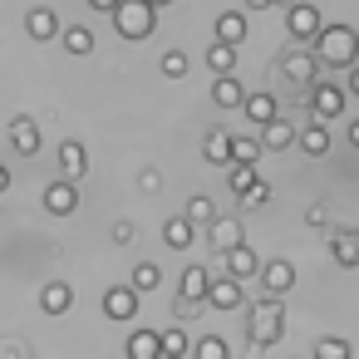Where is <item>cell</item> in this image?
Segmentation results:
<instances>
[{
    "mask_svg": "<svg viewBox=\"0 0 359 359\" xmlns=\"http://www.w3.org/2000/svg\"><path fill=\"white\" fill-rule=\"evenodd\" d=\"M89 6H94V11H114V6H118V0H89Z\"/></svg>",
    "mask_w": 359,
    "mask_h": 359,
    "instance_id": "obj_43",
    "label": "cell"
},
{
    "mask_svg": "<svg viewBox=\"0 0 359 359\" xmlns=\"http://www.w3.org/2000/svg\"><path fill=\"white\" fill-rule=\"evenodd\" d=\"M163 74H168V79H182V74H187V55H182V50H168V55H163Z\"/></svg>",
    "mask_w": 359,
    "mask_h": 359,
    "instance_id": "obj_35",
    "label": "cell"
},
{
    "mask_svg": "<svg viewBox=\"0 0 359 359\" xmlns=\"http://www.w3.org/2000/svg\"><path fill=\"white\" fill-rule=\"evenodd\" d=\"M138 187H143V192H158V187H163L158 168H143V172H138Z\"/></svg>",
    "mask_w": 359,
    "mask_h": 359,
    "instance_id": "obj_38",
    "label": "cell"
},
{
    "mask_svg": "<svg viewBox=\"0 0 359 359\" xmlns=\"http://www.w3.org/2000/svg\"><path fill=\"white\" fill-rule=\"evenodd\" d=\"M109 15H114V25H118L123 40H148L153 20H158V6H153V0H118Z\"/></svg>",
    "mask_w": 359,
    "mask_h": 359,
    "instance_id": "obj_3",
    "label": "cell"
},
{
    "mask_svg": "<svg viewBox=\"0 0 359 359\" xmlns=\"http://www.w3.org/2000/svg\"><path fill=\"white\" fill-rule=\"evenodd\" d=\"M256 276H261L266 295H285L295 285V266L290 261H266V266H256Z\"/></svg>",
    "mask_w": 359,
    "mask_h": 359,
    "instance_id": "obj_8",
    "label": "cell"
},
{
    "mask_svg": "<svg viewBox=\"0 0 359 359\" xmlns=\"http://www.w3.org/2000/svg\"><path fill=\"white\" fill-rule=\"evenodd\" d=\"M251 177H256V163H231V192H241Z\"/></svg>",
    "mask_w": 359,
    "mask_h": 359,
    "instance_id": "obj_36",
    "label": "cell"
},
{
    "mask_svg": "<svg viewBox=\"0 0 359 359\" xmlns=\"http://www.w3.org/2000/svg\"><path fill=\"white\" fill-rule=\"evenodd\" d=\"M187 349H192V354H202V359H222V354H226V339H222V334H202V339H197V344H187Z\"/></svg>",
    "mask_w": 359,
    "mask_h": 359,
    "instance_id": "obj_34",
    "label": "cell"
},
{
    "mask_svg": "<svg viewBox=\"0 0 359 359\" xmlns=\"http://www.w3.org/2000/svg\"><path fill=\"white\" fill-rule=\"evenodd\" d=\"M104 315L109 320H133L138 315V290L133 285H109L104 290Z\"/></svg>",
    "mask_w": 359,
    "mask_h": 359,
    "instance_id": "obj_7",
    "label": "cell"
},
{
    "mask_svg": "<svg viewBox=\"0 0 359 359\" xmlns=\"http://www.w3.org/2000/svg\"><path fill=\"white\" fill-rule=\"evenodd\" d=\"M344 94H354V99H359V65H349V89H344Z\"/></svg>",
    "mask_w": 359,
    "mask_h": 359,
    "instance_id": "obj_41",
    "label": "cell"
},
{
    "mask_svg": "<svg viewBox=\"0 0 359 359\" xmlns=\"http://www.w3.org/2000/svg\"><path fill=\"white\" fill-rule=\"evenodd\" d=\"M349 143H354V148H359V118H354V123H349Z\"/></svg>",
    "mask_w": 359,
    "mask_h": 359,
    "instance_id": "obj_44",
    "label": "cell"
},
{
    "mask_svg": "<svg viewBox=\"0 0 359 359\" xmlns=\"http://www.w3.org/2000/svg\"><path fill=\"white\" fill-rule=\"evenodd\" d=\"M241 94H246V84H241V79L217 74V84H212V104H217V109H236V104H241Z\"/></svg>",
    "mask_w": 359,
    "mask_h": 359,
    "instance_id": "obj_21",
    "label": "cell"
},
{
    "mask_svg": "<svg viewBox=\"0 0 359 359\" xmlns=\"http://www.w3.org/2000/svg\"><path fill=\"white\" fill-rule=\"evenodd\" d=\"M285 30H290V40H310L315 30H320V11L315 6H305V0H290V6H285Z\"/></svg>",
    "mask_w": 359,
    "mask_h": 359,
    "instance_id": "obj_5",
    "label": "cell"
},
{
    "mask_svg": "<svg viewBox=\"0 0 359 359\" xmlns=\"http://www.w3.org/2000/svg\"><path fill=\"white\" fill-rule=\"evenodd\" d=\"M25 35H30V40H60V15H55L50 6H35V11L25 15Z\"/></svg>",
    "mask_w": 359,
    "mask_h": 359,
    "instance_id": "obj_11",
    "label": "cell"
},
{
    "mask_svg": "<svg viewBox=\"0 0 359 359\" xmlns=\"http://www.w3.org/2000/svg\"><path fill=\"white\" fill-rule=\"evenodd\" d=\"M128 285H133L138 295H148V290H158V285H163V271H158L153 261H138V266H133V276H128Z\"/></svg>",
    "mask_w": 359,
    "mask_h": 359,
    "instance_id": "obj_26",
    "label": "cell"
},
{
    "mask_svg": "<svg viewBox=\"0 0 359 359\" xmlns=\"http://www.w3.org/2000/svg\"><path fill=\"white\" fill-rule=\"evenodd\" d=\"M226 138H231V133H222V128H217V133H207V148H202V153H207V163H217V168H226V163H231Z\"/></svg>",
    "mask_w": 359,
    "mask_h": 359,
    "instance_id": "obj_29",
    "label": "cell"
},
{
    "mask_svg": "<svg viewBox=\"0 0 359 359\" xmlns=\"http://www.w3.org/2000/svg\"><path fill=\"white\" fill-rule=\"evenodd\" d=\"M226 153H231V163H256L261 158V143L256 138H226Z\"/></svg>",
    "mask_w": 359,
    "mask_h": 359,
    "instance_id": "obj_30",
    "label": "cell"
},
{
    "mask_svg": "<svg viewBox=\"0 0 359 359\" xmlns=\"http://www.w3.org/2000/svg\"><path fill=\"white\" fill-rule=\"evenodd\" d=\"M295 143L310 153V158H325L330 153V128H325V118H315V123H305L300 133H295Z\"/></svg>",
    "mask_w": 359,
    "mask_h": 359,
    "instance_id": "obj_17",
    "label": "cell"
},
{
    "mask_svg": "<svg viewBox=\"0 0 359 359\" xmlns=\"http://www.w3.org/2000/svg\"><path fill=\"white\" fill-rule=\"evenodd\" d=\"M45 207H50L55 217H69V212L79 207V187H74L69 177H65V182H50V187H45Z\"/></svg>",
    "mask_w": 359,
    "mask_h": 359,
    "instance_id": "obj_13",
    "label": "cell"
},
{
    "mask_svg": "<svg viewBox=\"0 0 359 359\" xmlns=\"http://www.w3.org/2000/svg\"><path fill=\"white\" fill-rule=\"evenodd\" d=\"M241 104H246V118H256V123H266L276 114V99L271 94H241Z\"/></svg>",
    "mask_w": 359,
    "mask_h": 359,
    "instance_id": "obj_27",
    "label": "cell"
},
{
    "mask_svg": "<svg viewBox=\"0 0 359 359\" xmlns=\"http://www.w3.org/2000/svg\"><path fill=\"white\" fill-rule=\"evenodd\" d=\"M246 6H251V11H266V6H271V0H246Z\"/></svg>",
    "mask_w": 359,
    "mask_h": 359,
    "instance_id": "obj_45",
    "label": "cell"
},
{
    "mask_svg": "<svg viewBox=\"0 0 359 359\" xmlns=\"http://www.w3.org/2000/svg\"><path fill=\"white\" fill-rule=\"evenodd\" d=\"M207 236H212L217 251H226V246L241 241V222H236V217H212V222H207Z\"/></svg>",
    "mask_w": 359,
    "mask_h": 359,
    "instance_id": "obj_18",
    "label": "cell"
},
{
    "mask_svg": "<svg viewBox=\"0 0 359 359\" xmlns=\"http://www.w3.org/2000/svg\"><path fill=\"white\" fill-rule=\"evenodd\" d=\"M202 300H207L212 310H241V305H246V290H241V280H236V276H212Z\"/></svg>",
    "mask_w": 359,
    "mask_h": 359,
    "instance_id": "obj_4",
    "label": "cell"
},
{
    "mask_svg": "<svg viewBox=\"0 0 359 359\" xmlns=\"http://www.w3.org/2000/svg\"><path fill=\"white\" fill-rule=\"evenodd\" d=\"M6 192H11V168L0 163V197H6Z\"/></svg>",
    "mask_w": 359,
    "mask_h": 359,
    "instance_id": "obj_42",
    "label": "cell"
},
{
    "mask_svg": "<svg viewBox=\"0 0 359 359\" xmlns=\"http://www.w3.org/2000/svg\"><path fill=\"white\" fill-rule=\"evenodd\" d=\"M295 143V123L290 118H280V114H271L266 123H261V148H276V153H285Z\"/></svg>",
    "mask_w": 359,
    "mask_h": 359,
    "instance_id": "obj_10",
    "label": "cell"
},
{
    "mask_svg": "<svg viewBox=\"0 0 359 359\" xmlns=\"http://www.w3.org/2000/svg\"><path fill=\"white\" fill-rule=\"evenodd\" d=\"M182 217H187L192 226H207V222L217 217V202H212V197H187V212H182Z\"/></svg>",
    "mask_w": 359,
    "mask_h": 359,
    "instance_id": "obj_28",
    "label": "cell"
},
{
    "mask_svg": "<svg viewBox=\"0 0 359 359\" xmlns=\"http://www.w3.org/2000/svg\"><path fill=\"white\" fill-rule=\"evenodd\" d=\"M207 69H212V74H231V69H236V45L212 40V45H207Z\"/></svg>",
    "mask_w": 359,
    "mask_h": 359,
    "instance_id": "obj_23",
    "label": "cell"
},
{
    "mask_svg": "<svg viewBox=\"0 0 359 359\" xmlns=\"http://www.w3.org/2000/svg\"><path fill=\"white\" fill-rule=\"evenodd\" d=\"M60 168H65V177L69 182H79V177H89V153H84V143H60Z\"/></svg>",
    "mask_w": 359,
    "mask_h": 359,
    "instance_id": "obj_15",
    "label": "cell"
},
{
    "mask_svg": "<svg viewBox=\"0 0 359 359\" xmlns=\"http://www.w3.org/2000/svg\"><path fill=\"white\" fill-rule=\"evenodd\" d=\"M158 354H187V334L172 325V330H163L158 334Z\"/></svg>",
    "mask_w": 359,
    "mask_h": 359,
    "instance_id": "obj_33",
    "label": "cell"
},
{
    "mask_svg": "<svg viewBox=\"0 0 359 359\" xmlns=\"http://www.w3.org/2000/svg\"><path fill=\"white\" fill-rule=\"evenodd\" d=\"M11 148H15L20 158L40 153V123H35V118H11Z\"/></svg>",
    "mask_w": 359,
    "mask_h": 359,
    "instance_id": "obj_12",
    "label": "cell"
},
{
    "mask_svg": "<svg viewBox=\"0 0 359 359\" xmlns=\"http://www.w3.org/2000/svg\"><path fill=\"white\" fill-rule=\"evenodd\" d=\"M280 334H285V310H280V295L256 300V305H251V349H271Z\"/></svg>",
    "mask_w": 359,
    "mask_h": 359,
    "instance_id": "obj_2",
    "label": "cell"
},
{
    "mask_svg": "<svg viewBox=\"0 0 359 359\" xmlns=\"http://www.w3.org/2000/svg\"><path fill=\"white\" fill-rule=\"evenodd\" d=\"M69 305H74V290H69L65 280H50V285L40 290V310H45V315H65Z\"/></svg>",
    "mask_w": 359,
    "mask_h": 359,
    "instance_id": "obj_19",
    "label": "cell"
},
{
    "mask_svg": "<svg viewBox=\"0 0 359 359\" xmlns=\"http://www.w3.org/2000/svg\"><path fill=\"white\" fill-rule=\"evenodd\" d=\"M128 354L153 359V354H158V330H138V334H128Z\"/></svg>",
    "mask_w": 359,
    "mask_h": 359,
    "instance_id": "obj_31",
    "label": "cell"
},
{
    "mask_svg": "<svg viewBox=\"0 0 359 359\" xmlns=\"http://www.w3.org/2000/svg\"><path fill=\"white\" fill-rule=\"evenodd\" d=\"M153 6H172V0H153Z\"/></svg>",
    "mask_w": 359,
    "mask_h": 359,
    "instance_id": "obj_47",
    "label": "cell"
},
{
    "mask_svg": "<svg viewBox=\"0 0 359 359\" xmlns=\"http://www.w3.org/2000/svg\"><path fill=\"white\" fill-rule=\"evenodd\" d=\"M60 40H65V50L69 55H94V30H84V25H60Z\"/></svg>",
    "mask_w": 359,
    "mask_h": 359,
    "instance_id": "obj_25",
    "label": "cell"
},
{
    "mask_svg": "<svg viewBox=\"0 0 359 359\" xmlns=\"http://www.w3.org/2000/svg\"><path fill=\"white\" fill-rule=\"evenodd\" d=\"M207 280H212V271H207V266H187V271H182V280H177L182 305H197V300L207 295Z\"/></svg>",
    "mask_w": 359,
    "mask_h": 359,
    "instance_id": "obj_16",
    "label": "cell"
},
{
    "mask_svg": "<svg viewBox=\"0 0 359 359\" xmlns=\"http://www.w3.org/2000/svg\"><path fill=\"white\" fill-rule=\"evenodd\" d=\"M344 89L339 84H330V79H315V94H310V109H315V118H339L344 114Z\"/></svg>",
    "mask_w": 359,
    "mask_h": 359,
    "instance_id": "obj_6",
    "label": "cell"
},
{
    "mask_svg": "<svg viewBox=\"0 0 359 359\" xmlns=\"http://www.w3.org/2000/svg\"><path fill=\"white\" fill-rule=\"evenodd\" d=\"M305 222H310V226H325V222H330V212H325L320 202H310V207H305Z\"/></svg>",
    "mask_w": 359,
    "mask_h": 359,
    "instance_id": "obj_39",
    "label": "cell"
},
{
    "mask_svg": "<svg viewBox=\"0 0 359 359\" xmlns=\"http://www.w3.org/2000/svg\"><path fill=\"white\" fill-rule=\"evenodd\" d=\"M266 202H271V182L251 177V182L241 187V207H266Z\"/></svg>",
    "mask_w": 359,
    "mask_h": 359,
    "instance_id": "obj_32",
    "label": "cell"
},
{
    "mask_svg": "<svg viewBox=\"0 0 359 359\" xmlns=\"http://www.w3.org/2000/svg\"><path fill=\"white\" fill-rule=\"evenodd\" d=\"M217 40H226V45L241 50V40H246V15H241V11H222V15H217Z\"/></svg>",
    "mask_w": 359,
    "mask_h": 359,
    "instance_id": "obj_20",
    "label": "cell"
},
{
    "mask_svg": "<svg viewBox=\"0 0 359 359\" xmlns=\"http://www.w3.org/2000/svg\"><path fill=\"white\" fill-rule=\"evenodd\" d=\"M330 251H334V261H339V266H359V231H354V226H344V231H334V241H330Z\"/></svg>",
    "mask_w": 359,
    "mask_h": 359,
    "instance_id": "obj_22",
    "label": "cell"
},
{
    "mask_svg": "<svg viewBox=\"0 0 359 359\" xmlns=\"http://www.w3.org/2000/svg\"><path fill=\"white\" fill-rule=\"evenodd\" d=\"M285 79H295V84H315L320 79V65H315L310 45H300V50L285 55Z\"/></svg>",
    "mask_w": 359,
    "mask_h": 359,
    "instance_id": "obj_9",
    "label": "cell"
},
{
    "mask_svg": "<svg viewBox=\"0 0 359 359\" xmlns=\"http://www.w3.org/2000/svg\"><path fill=\"white\" fill-rule=\"evenodd\" d=\"M271 6H290V0H271Z\"/></svg>",
    "mask_w": 359,
    "mask_h": 359,
    "instance_id": "obj_46",
    "label": "cell"
},
{
    "mask_svg": "<svg viewBox=\"0 0 359 359\" xmlns=\"http://www.w3.org/2000/svg\"><path fill=\"white\" fill-rule=\"evenodd\" d=\"M133 236H138V231H133V222H118V226H114V241H118V246H128Z\"/></svg>",
    "mask_w": 359,
    "mask_h": 359,
    "instance_id": "obj_40",
    "label": "cell"
},
{
    "mask_svg": "<svg viewBox=\"0 0 359 359\" xmlns=\"http://www.w3.org/2000/svg\"><path fill=\"white\" fill-rule=\"evenodd\" d=\"M305 45H310V55H315L320 69H349V65L359 60V35H354V25H325V20H320V30H315Z\"/></svg>",
    "mask_w": 359,
    "mask_h": 359,
    "instance_id": "obj_1",
    "label": "cell"
},
{
    "mask_svg": "<svg viewBox=\"0 0 359 359\" xmlns=\"http://www.w3.org/2000/svg\"><path fill=\"white\" fill-rule=\"evenodd\" d=\"M315 354H325V359H344V354H354V349H349L344 339H320V344H315Z\"/></svg>",
    "mask_w": 359,
    "mask_h": 359,
    "instance_id": "obj_37",
    "label": "cell"
},
{
    "mask_svg": "<svg viewBox=\"0 0 359 359\" xmlns=\"http://www.w3.org/2000/svg\"><path fill=\"white\" fill-rule=\"evenodd\" d=\"M226 256V276H236V280H246V276H256V266H261V256L246 246V241H236V246H226L222 251Z\"/></svg>",
    "mask_w": 359,
    "mask_h": 359,
    "instance_id": "obj_14",
    "label": "cell"
},
{
    "mask_svg": "<svg viewBox=\"0 0 359 359\" xmlns=\"http://www.w3.org/2000/svg\"><path fill=\"white\" fill-rule=\"evenodd\" d=\"M192 236H197V231H192V222H187V217H168V222H163V241H168L172 251H187V246H192Z\"/></svg>",
    "mask_w": 359,
    "mask_h": 359,
    "instance_id": "obj_24",
    "label": "cell"
}]
</instances>
